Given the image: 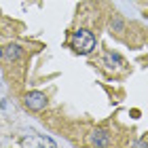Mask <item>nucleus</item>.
Segmentation results:
<instances>
[{
	"label": "nucleus",
	"mask_w": 148,
	"mask_h": 148,
	"mask_svg": "<svg viewBox=\"0 0 148 148\" xmlns=\"http://www.w3.org/2000/svg\"><path fill=\"white\" fill-rule=\"evenodd\" d=\"M2 53L6 55V59H17L19 55H21V49H19L17 45H6L2 49Z\"/></svg>",
	"instance_id": "20e7f679"
},
{
	"label": "nucleus",
	"mask_w": 148,
	"mask_h": 148,
	"mask_svg": "<svg viewBox=\"0 0 148 148\" xmlns=\"http://www.w3.org/2000/svg\"><path fill=\"white\" fill-rule=\"evenodd\" d=\"M87 142H89V146H108L110 144V138H108V133L102 131V129H97V131H93L89 138H87Z\"/></svg>",
	"instance_id": "7ed1b4c3"
},
{
	"label": "nucleus",
	"mask_w": 148,
	"mask_h": 148,
	"mask_svg": "<svg viewBox=\"0 0 148 148\" xmlns=\"http://www.w3.org/2000/svg\"><path fill=\"white\" fill-rule=\"evenodd\" d=\"M23 104H25V108L38 112V110H42L47 106V95L40 93V91H32V93H28V95L23 97Z\"/></svg>",
	"instance_id": "f03ea898"
},
{
	"label": "nucleus",
	"mask_w": 148,
	"mask_h": 148,
	"mask_svg": "<svg viewBox=\"0 0 148 148\" xmlns=\"http://www.w3.org/2000/svg\"><path fill=\"white\" fill-rule=\"evenodd\" d=\"M72 47L80 55H87V53H91L95 49V38H93V34L89 30H76L72 36Z\"/></svg>",
	"instance_id": "f257e3e1"
},
{
	"label": "nucleus",
	"mask_w": 148,
	"mask_h": 148,
	"mask_svg": "<svg viewBox=\"0 0 148 148\" xmlns=\"http://www.w3.org/2000/svg\"><path fill=\"white\" fill-rule=\"evenodd\" d=\"M0 57H2V49H0Z\"/></svg>",
	"instance_id": "39448f33"
}]
</instances>
